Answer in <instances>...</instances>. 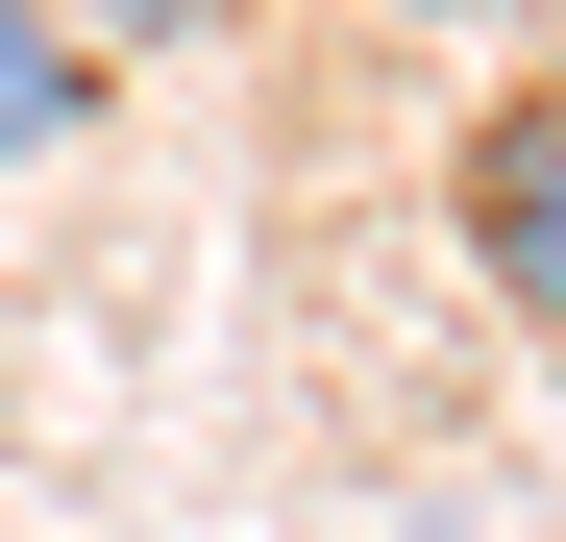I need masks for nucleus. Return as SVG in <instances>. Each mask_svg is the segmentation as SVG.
<instances>
[{
	"label": "nucleus",
	"mask_w": 566,
	"mask_h": 542,
	"mask_svg": "<svg viewBox=\"0 0 566 542\" xmlns=\"http://www.w3.org/2000/svg\"><path fill=\"white\" fill-rule=\"evenodd\" d=\"M443 222H468V271H493L517 321H566V74L468 100V148H443Z\"/></svg>",
	"instance_id": "obj_1"
},
{
	"label": "nucleus",
	"mask_w": 566,
	"mask_h": 542,
	"mask_svg": "<svg viewBox=\"0 0 566 542\" xmlns=\"http://www.w3.org/2000/svg\"><path fill=\"white\" fill-rule=\"evenodd\" d=\"M74 124H99V25L74 0H0V173H50Z\"/></svg>",
	"instance_id": "obj_2"
},
{
	"label": "nucleus",
	"mask_w": 566,
	"mask_h": 542,
	"mask_svg": "<svg viewBox=\"0 0 566 542\" xmlns=\"http://www.w3.org/2000/svg\"><path fill=\"white\" fill-rule=\"evenodd\" d=\"M99 50H198V25H247V0H74Z\"/></svg>",
	"instance_id": "obj_3"
},
{
	"label": "nucleus",
	"mask_w": 566,
	"mask_h": 542,
	"mask_svg": "<svg viewBox=\"0 0 566 542\" xmlns=\"http://www.w3.org/2000/svg\"><path fill=\"white\" fill-rule=\"evenodd\" d=\"M395 25H517V0H395Z\"/></svg>",
	"instance_id": "obj_4"
}]
</instances>
